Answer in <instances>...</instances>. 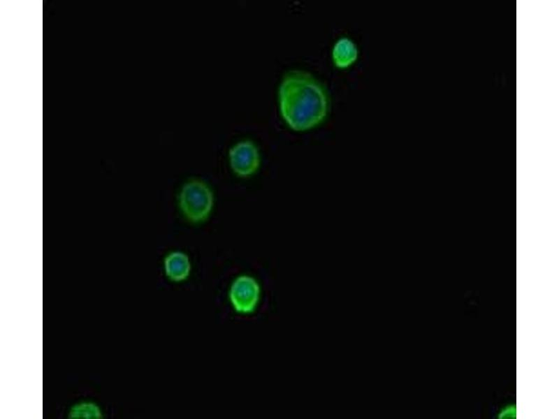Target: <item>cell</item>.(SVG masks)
Returning <instances> with one entry per match:
<instances>
[{
  "label": "cell",
  "instance_id": "1",
  "mask_svg": "<svg viewBox=\"0 0 559 419\" xmlns=\"http://www.w3.org/2000/svg\"><path fill=\"white\" fill-rule=\"evenodd\" d=\"M280 115L292 130L306 131L326 118L329 101L322 84L310 73L292 70L282 78L278 87Z\"/></svg>",
  "mask_w": 559,
  "mask_h": 419
},
{
  "label": "cell",
  "instance_id": "2",
  "mask_svg": "<svg viewBox=\"0 0 559 419\" xmlns=\"http://www.w3.org/2000/svg\"><path fill=\"white\" fill-rule=\"evenodd\" d=\"M178 202L182 212L189 221L200 223L209 216L213 207L214 197L206 183L193 179L182 187Z\"/></svg>",
  "mask_w": 559,
  "mask_h": 419
},
{
  "label": "cell",
  "instance_id": "3",
  "mask_svg": "<svg viewBox=\"0 0 559 419\" xmlns=\"http://www.w3.org/2000/svg\"><path fill=\"white\" fill-rule=\"evenodd\" d=\"M261 296V288L258 281L249 275H240L232 282L228 297L235 311L249 314L254 311Z\"/></svg>",
  "mask_w": 559,
  "mask_h": 419
},
{
  "label": "cell",
  "instance_id": "4",
  "mask_svg": "<svg viewBox=\"0 0 559 419\" xmlns=\"http://www.w3.org/2000/svg\"><path fill=\"white\" fill-rule=\"evenodd\" d=\"M228 159L233 172L241 177L253 175L260 165L259 149L249 140L240 141L232 146L228 152Z\"/></svg>",
  "mask_w": 559,
  "mask_h": 419
},
{
  "label": "cell",
  "instance_id": "5",
  "mask_svg": "<svg viewBox=\"0 0 559 419\" xmlns=\"http://www.w3.org/2000/svg\"><path fill=\"white\" fill-rule=\"evenodd\" d=\"M164 267L165 274L170 280L180 282L188 278L191 266L186 253L182 251H173L165 257Z\"/></svg>",
  "mask_w": 559,
  "mask_h": 419
},
{
  "label": "cell",
  "instance_id": "6",
  "mask_svg": "<svg viewBox=\"0 0 559 419\" xmlns=\"http://www.w3.org/2000/svg\"><path fill=\"white\" fill-rule=\"evenodd\" d=\"M358 57V49L351 38L341 37L334 43L331 51V58L336 68H347L357 61Z\"/></svg>",
  "mask_w": 559,
  "mask_h": 419
},
{
  "label": "cell",
  "instance_id": "7",
  "mask_svg": "<svg viewBox=\"0 0 559 419\" xmlns=\"http://www.w3.org/2000/svg\"><path fill=\"white\" fill-rule=\"evenodd\" d=\"M102 416V411L99 405L89 401L75 403L68 412V418L71 419H99Z\"/></svg>",
  "mask_w": 559,
  "mask_h": 419
}]
</instances>
